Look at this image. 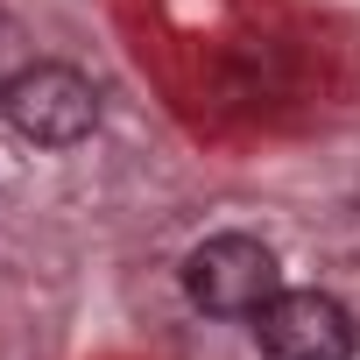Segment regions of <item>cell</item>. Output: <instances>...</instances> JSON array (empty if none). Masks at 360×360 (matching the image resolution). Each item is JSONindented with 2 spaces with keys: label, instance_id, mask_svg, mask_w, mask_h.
Returning <instances> with one entry per match:
<instances>
[{
  "label": "cell",
  "instance_id": "obj_2",
  "mask_svg": "<svg viewBox=\"0 0 360 360\" xmlns=\"http://www.w3.org/2000/svg\"><path fill=\"white\" fill-rule=\"evenodd\" d=\"M276 290H283V269H276L269 240H255V233H212L184 255V297L205 318H255Z\"/></svg>",
  "mask_w": 360,
  "mask_h": 360
},
{
  "label": "cell",
  "instance_id": "obj_3",
  "mask_svg": "<svg viewBox=\"0 0 360 360\" xmlns=\"http://www.w3.org/2000/svg\"><path fill=\"white\" fill-rule=\"evenodd\" d=\"M255 339L269 360H353L360 325L332 290H276L255 311Z\"/></svg>",
  "mask_w": 360,
  "mask_h": 360
},
{
  "label": "cell",
  "instance_id": "obj_1",
  "mask_svg": "<svg viewBox=\"0 0 360 360\" xmlns=\"http://www.w3.org/2000/svg\"><path fill=\"white\" fill-rule=\"evenodd\" d=\"M0 120L36 148H78L99 127V92L71 64H22L0 85Z\"/></svg>",
  "mask_w": 360,
  "mask_h": 360
}]
</instances>
